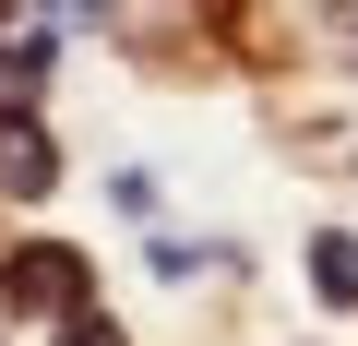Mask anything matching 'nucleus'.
<instances>
[{
  "instance_id": "nucleus-4",
  "label": "nucleus",
  "mask_w": 358,
  "mask_h": 346,
  "mask_svg": "<svg viewBox=\"0 0 358 346\" xmlns=\"http://www.w3.org/2000/svg\"><path fill=\"white\" fill-rule=\"evenodd\" d=\"M310 275H322V298H358V251L346 239H310Z\"/></svg>"
},
{
  "instance_id": "nucleus-2",
  "label": "nucleus",
  "mask_w": 358,
  "mask_h": 346,
  "mask_svg": "<svg viewBox=\"0 0 358 346\" xmlns=\"http://www.w3.org/2000/svg\"><path fill=\"white\" fill-rule=\"evenodd\" d=\"M48 180H60V155H48V143L13 120V131H0V192H48Z\"/></svg>"
},
{
  "instance_id": "nucleus-1",
  "label": "nucleus",
  "mask_w": 358,
  "mask_h": 346,
  "mask_svg": "<svg viewBox=\"0 0 358 346\" xmlns=\"http://www.w3.org/2000/svg\"><path fill=\"white\" fill-rule=\"evenodd\" d=\"M0 298H13V310H48V322H84V251L24 239L13 263H0Z\"/></svg>"
},
{
  "instance_id": "nucleus-5",
  "label": "nucleus",
  "mask_w": 358,
  "mask_h": 346,
  "mask_svg": "<svg viewBox=\"0 0 358 346\" xmlns=\"http://www.w3.org/2000/svg\"><path fill=\"white\" fill-rule=\"evenodd\" d=\"M60 346H120V334H108V322H96V310H84V322H72V334H60Z\"/></svg>"
},
{
  "instance_id": "nucleus-3",
  "label": "nucleus",
  "mask_w": 358,
  "mask_h": 346,
  "mask_svg": "<svg viewBox=\"0 0 358 346\" xmlns=\"http://www.w3.org/2000/svg\"><path fill=\"white\" fill-rule=\"evenodd\" d=\"M36 72H48V48H36V36H24V48H0V120L36 96Z\"/></svg>"
}]
</instances>
